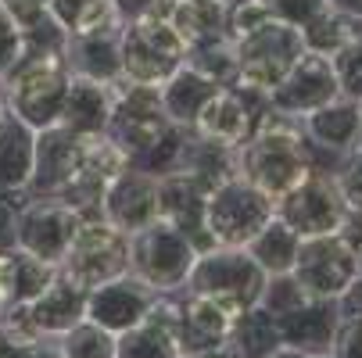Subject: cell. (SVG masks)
<instances>
[{
	"mask_svg": "<svg viewBox=\"0 0 362 358\" xmlns=\"http://www.w3.org/2000/svg\"><path fill=\"white\" fill-rule=\"evenodd\" d=\"M316 172L313 143L305 136L301 119L266 108L258 115L251 136L237 147V176L255 183L262 193L280 201Z\"/></svg>",
	"mask_w": 362,
	"mask_h": 358,
	"instance_id": "cell-1",
	"label": "cell"
},
{
	"mask_svg": "<svg viewBox=\"0 0 362 358\" xmlns=\"http://www.w3.org/2000/svg\"><path fill=\"white\" fill-rule=\"evenodd\" d=\"M69 83L72 72L65 61V50L22 47V58L0 79V97H4V105L15 119H22L33 133H40L62 122Z\"/></svg>",
	"mask_w": 362,
	"mask_h": 358,
	"instance_id": "cell-2",
	"label": "cell"
},
{
	"mask_svg": "<svg viewBox=\"0 0 362 358\" xmlns=\"http://www.w3.org/2000/svg\"><path fill=\"white\" fill-rule=\"evenodd\" d=\"M266 283H269V276L258 269L247 247H209L197 254L187 290L212 297L230 316H244L247 309H255L262 301Z\"/></svg>",
	"mask_w": 362,
	"mask_h": 358,
	"instance_id": "cell-3",
	"label": "cell"
},
{
	"mask_svg": "<svg viewBox=\"0 0 362 358\" xmlns=\"http://www.w3.org/2000/svg\"><path fill=\"white\" fill-rule=\"evenodd\" d=\"M197 254L201 251L183 229L165 219H154L129 237V273L140 276L154 294H180L187 290Z\"/></svg>",
	"mask_w": 362,
	"mask_h": 358,
	"instance_id": "cell-4",
	"label": "cell"
},
{
	"mask_svg": "<svg viewBox=\"0 0 362 358\" xmlns=\"http://www.w3.org/2000/svg\"><path fill=\"white\" fill-rule=\"evenodd\" d=\"M276 215V201L244 176H233L204 197V229L216 247H247Z\"/></svg>",
	"mask_w": 362,
	"mask_h": 358,
	"instance_id": "cell-5",
	"label": "cell"
},
{
	"mask_svg": "<svg viewBox=\"0 0 362 358\" xmlns=\"http://www.w3.org/2000/svg\"><path fill=\"white\" fill-rule=\"evenodd\" d=\"M119 50H122V79H129V83L162 86L187 65V43L158 15L122 22Z\"/></svg>",
	"mask_w": 362,
	"mask_h": 358,
	"instance_id": "cell-6",
	"label": "cell"
},
{
	"mask_svg": "<svg viewBox=\"0 0 362 358\" xmlns=\"http://www.w3.org/2000/svg\"><path fill=\"white\" fill-rule=\"evenodd\" d=\"M237 43V83L244 90H258V93H273L284 76L298 65V58L305 54V36L301 29L273 18L262 29H255Z\"/></svg>",
	"mask_w": 362,
	"mask_h": 358,
	"instance_id": "cell-7",
	"label": "cell"
},
{
	"mask_svg": "<svg viewBox=\"0 0 362 358\" xmlns=\"http://www.w3.org/2000/svg\"><path fill=\"white\" fill-rule=\"evenodd\" d=\"M58 273L86 294L129 273V237L108 219H83Z\"/></svg>",
	"mask_w": 362,
	"mask_h": 358,
	"instance_id": "cell-8",
	"label": "cell"
},
{
	"mask_svg": "<svg viewBox=\"0 0 362 358\" xmlns=\"http://www.w3.org/2000/svg\"><path fill=\"white\" fill-rule=\"evenodd\" d=\"M298 287L308 297L320 301H337L362 273H358V251L344 233L330 237H301L298 262L291 269Z\"/></svg>",
	"mask_w": 362,
	"mask_h": 358,
	"instance_id": "cell-9",
	"label": "cell"
},
{
	"mask_svg": "<svg viewBox=\"0 0 362 358\" xmlns=\"http://www.w3.org/2000/svg\"><path fill=\"white\" fill-rule=\"evenodd\" d=\"M173 129L165 105H162V86H147V83H115V108H112V126L108 136L136 162L147 147H154L165 133Z\"/></svg>",
	"mask_w": 362,
	"mask_h": 358,
	"instance_id": "cell-10",
	"label": "cell"
},
{
	"mask_svg": "<svg viewBox=\"0 0 362 358\" xmlns=\"http://www.w3.org/2000/svg\"><path fill=\"white\" fill-rule=\"evenodd\" d=\"M83 219L72 204L62 197H43V193H25L18 204V229H15V247L29 251L33 258L47 265H62L69 254Z\"/></svg>",
	"mask_w": 362,
	"mask_h": 358,
	"instance_id": "cell-11",
	"label": "cell"
},
{
	"mask_svg": "<svg viewBox=\"0 0 362 358\" xmlns=\"http://www.w3.org/2000/svg\"><path fill=\"white\" fill-rule=\"evenodd\" d=\"M276 219L287 222L298 237H330L344 233L351 212L341 197L337 176L316 169L301 186H294L276 201Z\"/></svg>",
	"mask_w": 362,
	"mask_h": 358,
	"instance_id": "cell-12",
	"label": "cell"
},
{
	"mask_svg": "<svg viewBox=\"0 0 362 358\" xmlns=\"http://www.w3.org/2000/svg\"><path fill=\"white\" fill-rule=\"evenodd\" d=\"M337 97H341V86H337L330 58L305 50V54L298 58V65L284 76V83L269 93V108H276L284 115H294V119H305V115L327 108Z\"/></svg>",
	"mask_w": 362,
	"mask_h": 358,
	"instance_id": "cell-13",
	"label": "cell"
},
{
	"mask_svg": "<svg viewBox=\"0 0 362 358\" xmlns=\"http://www.w3.org/2000/svg\"><path fill=\"white\" fill-rule=\"evenodd\" d=\"M266 108H269L266 93L244 90V86H223V90H216V97L197 115L194 133L204 136V140L226 143V147H240L251 136L258 115H262Z\"/></svg>",
	"mask_w": 362,
	"mask_h": 358,
	"instance_id": "cell-14",
	"label": "cell"
},
{
	"mask_svg": "<svg viewBox=\"0 0 362 358\" xmlns=\"http://www.w3.org/2000/svg\"><path fill=\"white\" fill-rule=\"evenodd\" d=\"M83 140L86 136H76L65 126L40 129L36 150H33V176H29L25 193L62 197L83 172Z\"/></svg>",
	"mask_w": 362,
	"mask_h": 358,
	"instance_id": "cell-15",
	"label": "cell"
},
{
	"mask_svg": "<svg viewBox=\"0 0 362 358\" xmlns=\"http://www.w3.org/2000/svg\"><path fill=\"white\" fill-rule=\"evenodd\" d=\"M100 219H108L126 237L162 219V179L129 162V169L108 186L105 204H100Z\"/></svg>",
	"mask_w": 362,
	"mask_h": 358,
	"instance_id": "cell-16",
	"label": "cell"
},
{
	"mask_svg": "<svg viewBox=\"0 0 362 358\" xmlns=\"http://www.w3.org/2000/svg\"><path fill=\"white\" fill-rule=\"evenodd\" d=\"M154 297L158 294H154L140 276L126 273V276L86 294V319L119 337V333H126V330H133L147 319Z\"/></svg>",
	"mask_w": 362,
	"mask_h": 358,
	"instance_id": "cell-17",
	"label": "cell"
},
{
	"mask_svg": "<svg viewBox=\"0 0 362 358\" xmlns=\"http://www.w3.org/2000/svg\"><path fill=\"white\" fill-rule=\"evenodd\" d=\"M180 294H158L140 326L115 337V358H183L176 340Z\"/></svg>",
	"mask_w": 362,
	"mask_h": 358,
	"instance_id": "cell-18",
	"label": "cell"
},
{
	"mask_svg": "<svg viewBox=\"0 0 362 358\" xmlns=\"http://www.w3.org/2000/svg\"><path fill=\"white\" fill-rule=\"evenodd\" d=\"M233 319L223 304L212 297H201L190 290H180V319H176V340L183 347V358L204 354V351H219L230 340Z\"/></svg>",
	"mask_w": 362,
	"mask_h": 358,
	"instance_id": "cell-19",
	"label": "cell"
},
{
	"mask_svg": "<svg viewBox=\"0 0 362 358\" xmlns=\"http://www.w3.org/2000/svg\"><path fill=\"white\" fill-rule=\"evenodd\" d=\"M280 326V340L301 354L313 351H330L341 330V316H337V301H320V297H305L298 309L276 316Z\"/></svg>",
	"mask_w": 362,
	"mask_h": 358,
	"instance_id": "cell-20",
	"label": "cell"
},
{
	"mask_svg": "<svg viewBox=\"0 0 362 358\" xmlns=\"http://www.w3.org/2000/svg\"><path fill=\"white\" fill-rule=\"evenodd\" d=\"M112 108H115V83L72 76L58 126H65L76 136H100L112 126Z\"/></svg>",
	"mask_w": 362,
	"mask_h": 358,
	"instance_id": "cell-21",
	"label": "cell"
},
{
	"mask_svg": "<svg viewBox=\"0 0 362 358\" xmlns=\"http://www.w3.org/2000/svg\"><path fill=\"white\" fill-rule=\"evenodd\" d=\"M33 323L43 337H65L72 326H79L86 319V290L76 287L72 280H65L62 273L43 287L40 297L29 301Z\"/></svg>",
	"mask_w": 362,
	"mask_h": 358,
	"instance_id": "cell-22",
	"label": "cell"
},
{
	"mask_svg": "<svg viewBox=\"0 0 362 358\" xmlns=\"http://www.w3.org/2000/svg\"><path fill=\"white\" fill-rule=\"evenodd\" d=\"M204 197H209V190L183 172L162 179V219L173 222L176 229H183L197 251L216 247L209 240V229H204Z\"/></svg>",
	"mask_w": 362,
	"mask_h": 358,
	"instance_id": "cell-23",
	"label": "cell"
},
{
	"mask_svg": "<svg viewBox=\"0 0 362 358\" xmlns=\"http://www.w3.org/2000/svg\"><path fill=\"white\" fill-rule=\"evenodd\" d=\"M301 126L313 147H330V150H341V155H351L362 140V108L358 100L337 97L327 108L305 115Z\"/></svg>",
	"mask_w": 362,
	"mask_h": 358,
	"instance_id": "cell-24",
	"label": "cell"
},
{
	"mask_svg": "<svg viewBox=\"0 0 362 358\" xmlns=\"http://www.w3.org/2000/svg\"><path fill=\"white\" fill-rule=\"evenodd\" d=\"M119 29L90 32V36H69V43H65L69 72L72 76H86V79H100V83H119L122 79Z\"/></svg>",
	"mask_w": 362,
	"mask_h": 358,
	"instance_id": "cell-25",
	"label": "cell"
},
{
	"mask_svg": "<svg viewBox=\"0 0 362 358\" xmlns=\"http://www.w3.org/2000/svg\"><path fill=\"white\" fill-rule=\"evenodd\" d=\"M36 133L0 105V193H22L33 176Z\"/></svg>",
	"mask_w": 362,
	"mask_h": 358,
	"instance_id": "cell-26",
	"label": "cell"
},
{
	"mask_svg": "<svg viewBox=\"0 0 362 358\" xmlns=\"http://www.w3.org/2000/svg\"><path fill=\"white\" fill-rule=\"evenodd\" d=\"M151 15L165 18L176 29V36L187 43V50L194 43L226 32V0H162L158 11Z\"/></svg>",
	"mask_w": 362,
	"mask_h": 358,
	"instance_id": "cell-27",
	"label": "cell"
},
{
	"mask_svg": "<svg viewBox=\"0 0 362 358\" xmlns=\"http://www.w3.org/2000/svg\"><path fill=\"white\" fill-rule=\"evenodd\" d=\"M216 90H223L219 83H212L209 76H201L197 68L183 65L173 79L162 83V105H165V115L173 126H183V129H194L197 115L204 112V105L216 97Z\"/></svg>",
	"mask_w": 362,
	"mask_h": 358,
	"instance_id": "cell-28",
	"label": "cell"
},
{
	"mask_svg": "<svg viewBox=\"0 0 362 358\" xmlns=\"http://www.w3.org/2000/svg\"><path fill=\"white\" fill-rule=\"evenodd\" d=\"M183 176H190L194 183H201L204 190H212L226 179L237 176V147L216 143V140H204L190 129L187 136V155H183Z\"/></svg>",
	"mask_w": 362,
	"mask_h": 358,
	"instance_id": "cell-29",
	"label": "cell"
},
{
	"mask_svg": "<svg viewBox=\"0 0 362 358\" xmlns=\"http://www.w3.org/2000/svg\"><path fill=\"white\" fill-rule=\"evenodd\" d=\"M280 344H284L280 326L262 304H255V309H247L244 316H237L233 330H230V340H226L233 358H269Z\"/></svg>",
	"mask_w": 362,
	"mask_h": 358,
	"instance_id": "cell-30",
	"label": "cell"
},
{
	"mask_svg": "<svg viewBox=\"0 0 362 358\" xmlns=\"http://www.w3.org/2000/svg\"><path fill=\"white\" fill-rule=\"evenodd\" d=\"M298 247H301V237L273 215V222L247 244V254L266 276H287L298 262Z\"/></svg>",
	"mask_w": 362,
	"mask_h": 358,
	"instance_id": "cell-31",
	"label": "cell"
},
{
	"mask_svg": "<svg viewBox=\"0 0 362 358\" xmlns=\"http://www.w3.org/2000/svg\"><path fill=\"white\" fill-rule=\"evenodd\" d=\"M50 15L69 36H90L122 25L115 0H50Z\"/></svg>",
	"mask_w": 362,
	"mask_h": 358,
	"instance_id": "cell-32",
	"label": "cell"
},
{
	"mask_svg": "<svg viewBox=\"0 0 362 358\" xmlns=\"http://www.w3.org/2000/svg\"><path fill=\"white\" fill-rule=\"evenodd\" d=\"M187 65L197 68L201 76H209L219 86H233L237 83V43L230 32L212 36L204 43H194L187 50Z\"/></svg>",
	"mask_w": 362,
	"mask_h": 358,
	"instance_id": "cell-33",
	"label": "cell"
},
{
	"mask_svg": "<svg viewBox=\"0 0 362 358\" xmlns=\"http://www.w3.org/2000/svg\"><path fill=\"white\" fill-rule=\"evenodd\" d=\"M58 276V265H47L33 258L29 251L11 247V304H29L43 294V287Z\"/></svg>",
	"mask_w": 362,
	"mask_h": 358,
	"instance_id": "cell-34",
	"label": "cell"
},
{
	"mask_svg": "<svg viewBox=\"0 0 362 358\" xmlns=\"http://www.w3.org/2000/svg\"><path fill=\"white\" fill-rule=\"evenodd\" d=\"M58 347L65 358H115V333L83 319L65 337H58Z\"/></svg>",
	"mask_w": 362,
	"mask_h": 358,
	"instance_id": "cell-35",
	"label": "cell"
},
{
	"mask_svg": "<svg viewBox=\"0 0 362 358\" xmlns=\"http://www.w3.org/2000/svg\"><path fill=\"white\" fill-rule=\"evenodd\" d=\"M330 65H334L341 97L362 100V32H358L351 43H344L337 54H330Z\"/></svg>",
	"mask_w": 362,
	"mask_h": 358,
	"instance_id": "cell-36",
	"label": "cell"
},
{
	"mask_svg": "<svg viewBox=\"0 0 362 358\" xmlns=\"http://www.w3.org/2000/svg\"><path fill=\"white\" fill-rule=\"evenodd\" d=\"M337 176V186H341V197L348 204L351 215H362V147H355L351 155H344V165Z\"/></svg>",
	"mask_w": 362,
	"mask_h": 358,
	"instance_id": "cell-37",
	"label": "cell"
},
{
	"mask_svg": "<svg viewBox=\"0 0 362 358\" xmlns=\"http://www.w3.org/2000/svg\"><path fill=\"white\" fill-rule=\"evenodd\" d=\"M0 8H4L11 15V22L25 32L47 25V22H54V15H50V0H0Z\"/></svg>",
	"mask_w": 362,
	"mask_h": 358,
	"instance_id": "cell-38",
	"label": "cell"
},
{
	"mask_svg": "<svg viewBox=\"0 0 362 358\" xmlns=\"http://www.w3.org/2000/svg\"><path fill=\"white\" fill-rule=\"evenodd\" d=\"M269 4V11L280 18V22H287V25H294V29H305L308 22H316L330 4L327 0H266Z\"/></svg>",
	"mask_w": 362,
	"mask_h": 358,
	"instance_id": "cell-39",
	"label": "cell"
},
{
	"mask_svg": "<svg viewBox=\"0 0 362 358\" xmlns=\"http://www.w3.org/2000/svg\"><path fill=\"white\" fill-rule=\"evenodd\" d=\"M22 58V29L11 22V15L0 8V79L8 76V68Z\"/></svg>",
	"mask_w": 362,
	"mask_h": 358,
	"instance_id": "cell-40",
	"label": "cell"
},
{
	"mask_svg": "<svg viewBox=\"0 0 362 358\" xmlns=\"http://www.w3.org/2000/svg\"><path fill=\"white\" fill-rule=\"evenodd\" d=\"M25 201L22 193H0V251L15 247V229H18V204Z\"/></svg>",
	"mask_w": 362,
	"mask_h": 358,
	"instance_id": "cell-41",
	"label": "cell"
},
{
	"mask_svg": "<svg viewBox=\"0 0 362 358\" xmlns=\"http://www.w3.org/2000/svg\"><path fill=\"white\" fill-rule=\"evenodd\" d=\"M337 358H362V319H348L337 330V340L330 347Z\"/></svg>",
	"mask_w": 362,
	"mask_h": 358,
	"instance_id": "cell-42",
	"label": "cell"
},
{
	"mask_svg": "<svg viewBox=\"0 0 362 358\" xmlns=\"http://www.w3.org/2000/svg\"><path fill=\"white\" fill-rule=\"evenodd\" d=\"M162 0H115V8H119V18L129 22V18H144L151 11H158Z\"/></svg>",
	"mask_w": 362,
	"mask_h": 358,
	"instance_id": "cell-43",
	"label": "cell"
},
{
	"mask_svg": "<svg viewBox=\"0 0 362 358\" xmlns=\"http://www.w3.org/2000/svg\"><path fill=\"white\" fill-rule=\"evenodd\" d=\"M0 358H29V344H22L18 337H11L0 326Z\"/></svg>",
	"mask_w": 362,
	"mask_h": 358,
	"instance_id": "cell-44",
	"label": "cell"
},
{
	"mask_svg": "<svg viewBox=\"0 0 362 358\" xmlns=\"http://www.w3.org/2000/svg\"><path fill=\"white\" fill-rule=\"evenodd\" d=\"M29 358H65V354H62V347H58L54 337H43L40 344L29 347Z\"/></svg>",
	"mask_w": 362,
	"mask_h": 358,
	"instance_id": "cell-45",
	"label": "cell"
},
{
	"mask_svg": "<svg viewBox=\"0 0 362 358\" xmlns=\"http://www.w3.org/2000/svg\"><path fill=\"white\" fill-rule=\"evenodd\" d=\"M327 4H330L334 11H344V15H351V18L362 22V0H327Z\"/></svg>",
	"mask_w": 362,
	"mask_h": 358,
	"instance_id": "cell-46",
	"label": "cell"
},
{
	"mask_svg": "<svg viewBox=\"0 0 362 358\" xmlns=\"http://www.w3.org/2000/svg\"><path fill=\"white\" fill-rule=\"evenodd\" d=\"M269 358H305V354H301V351H294V347H287V344H280Z\"/></svg>",
	"mask_w": 362,
	"mask_h": 358,
	"instance_id": "cell-47",
	"label": "cell"
},
{
	"mask_svg": "<svg viewBox=\"0 0 362 358\" xmlns=\"http://www.w3.org/2000/svg\"><path fill=\"white\" fill-rule=\"evenodd\" d=\"M190 358H233L230 347H219V351H204V354H190Z\"/></svg>",
	"mask_w": 362,
	"mask_h": 358,
	"instance_id": "cell-48",
	"label": "cell"
},
{
	"mask_svg": "<svg viewBox=\"0 0 362 358\" xmlns=\"http://www.w3.org/2000/svg\"><path fill=\"white\" fill-rule=\"evenodd\" d=\"M305 358H337L334 351H313V354H305Z\"/></svg>",
	"mask_w": 362,
	"mask_h": 358,
	"instance_id": "cell-49",
	"label": "cell"
},
{
	"mask_svg": "<svg viewBox=\"0 0 362 358\" xmlns=\"http://www.w3.org/2000/svg\"><path fill=\"white\" fill-rule=\"evenodd\" d=\"M355 251H358V273H362V240L355 244Z\"/></svg>",
	"mask_w": 362,
	"mask_h": 358,
	"instance_id": "cell-50",
	"label": "cell"
},
{
	"mask_svg": "<svg viewBox=\"0 0 362 358\" xmlns=\"http://www.w3.org/2000/svg\"><path fill=\"white\" fill-rule=\"evenodd\" d=\"M0 105H4V97H0Z\"/></svg>",
	"mask_w": 362,
	"mask_h": 358,
	"instance_id": "cell-51",
	"label": "cell"
}]
</instances>
